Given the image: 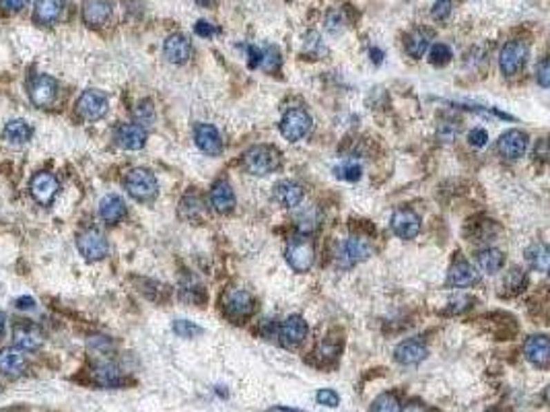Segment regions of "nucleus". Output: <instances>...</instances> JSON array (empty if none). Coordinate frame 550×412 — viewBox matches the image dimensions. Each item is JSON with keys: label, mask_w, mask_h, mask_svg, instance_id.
<instances>
[{"label": "nucleus", "mask_w": 550, "mask_h": 412, "mask_svg": "<svg viewBox=\"0 0 550 412\" xmlns=\"http://www.w3.org/2000/svg\"><path fill=\"white\" fill-rule=\"evenodd\" d=\"M244 165L254 175H268V173H273V171L278 169L280 155H278V150L273 148V146L260 144V146L250 148L244 155Z\"/></svg>", "instance_id": "nucleus-1"}, {"label": "nucleus", "mask_w": 550, "mask_h": 412, "mask_svg": "<svg viewBox=\"0 0 550 412\" xmlns=\"http://www.w3.org/2000/svg\"><path fill=\"white\" fill-rule=\"evenodd\" d=\"M284 258L295 273H307L315 260L313 242L309 237H293L286 246Z\"/></svg>", "instance_id": "nucleus-2"}, {"label": "nucleus", "mask_w": 550, "mask_h": 412, "mask_svg": "<svg viewBox=\"0 0 550 412\" xmlns=\"http://www.w3.org/2000/svg\"><path fill=\"white\" fill-rule=\"evenodd\" d=\"M528 43L526 41H522V39H511V41H507L505 46H503V50H501V58H499V66H501V70H503V75H507V77H513V75H518L522 68H524V64H526V60H528Z\"/></svg>", "instance_id": "nucleus-3"}, {"label": "nucleus", "mask_w": 550, "mask_h": 412, "mask_svg": "<svg viewBox=\"0 0 550 412\" xmlns=\"http://www.w3.org/2000/svg\"><path fill=\"white\" fill-rule=\"evenodd\" d=\"M124 186L128 190V194L137 200H148L157 194V179L155 175L148 171V169H132L126 179H124Z\"/></svg>", "instance_id": "nucleus-4"}, {"label": "nucleus", "mask_w": 550, "mask_h": 412, "mask_svg": "<svg viewBox=\"0 0 550 412\" xmlns=\"http://www.w3.org/2000/svg\"><path fill=\"white\" fill-rule=\"evenodd\" d=\"M309 130H311V118H309V114L305 110H288L282 116L280 133L286 140L297 142V140L307 137Z\"/></svg>", "instance_id": "nucleus-5"}, {"label": "nucleus", "mask_w": 550, "mask_h": 412, "mask_svg": "<svg viewBox=\"0 0 550 412\" xmlns=\"http://www.w3.org/2000/svg\"><path fill=\"white\" fill-rule=\"evenodd\" d=\"M77 246H79V252L89 260V262H95V260H101L108 256V239L97 231V229H87L79 235L77 239Z\"/></svg>", "instance_id": "nucleus-6"}, {"label": "nucleus", "mask_w": 550, "mask_h": 412, "mask_svg": "<svg viewBox=\"0 0 550 412\" xmlns=\"http://www.w3.org/2000/svg\"><path fill=\"white\" fill-rule=\"evenodd\" d=\"M223 309L233 320H244L254 311V299L242 288H231L223 295Z\"/></svg>", "instance_id": "nucleus-7"}, {"label": "nucleus", "mask_w": 550, "mask_h": 412, "mask_svg": "<svg viewBox=\"0 0 550 412\" xmlns=\"http://www.w3.org/2000/svg\"><path fill=\"white\" fill-rule=\"evenodd\" d=\"M58 83L50 75H37L29 85V97L37 108H50L56 101Z\"/></svg>", "instance_id": "nucleus-8"}, {"label": "nucleus", "mask_w": 550, "mask_h": 412, "mask_svg": "<svg viewBox=\"0 0 550 412\" xmlns=\"http://www.w3.org/2000/svg\"><path fill=\"white\" fill-rule=\"evenodd\" d=\"M77 110L85 120H99L106 116L108 112V97L101 91H85L79 101H77Z\"/></svg>", "instance_id": "nucleus-9"}, {"label": "nucleus", "mask_w": 550, "mask_h": 412, "mask_svg": "<svg viewBox=\"0 0 550 412\" xmlns=\"http://www.w3.org/2000/svg\"><path fill=\"white\" fill-rule=\"evenodd\" d=\"M58 190H60V184L56 175L50 171H39L31 179V194L39 204H50L54 196L58 194Z\"/></svg>", "instance_id": "nucleus-10"}, {"label": "nucleus", "mask_w": 550, "mask_h": 412, "mask_svg": "<svg viewBox=\"0 0 550 412\" xmlns=\"http://www.w3.org/2000/svg\"><path fill=\"white\" fill-rule=\"evenodd\" d=\"M371 256V246L361 237H348L340 248V264L342 266H355Z\"/></svg>", "instance_id": "nucleus-11"}, {"label": "nucleus", "mask_w": 550, "mask_h": 412, "mask_svg": "<svg viewBox=\"0 0 550 412\" xmlns=\"http://www.w3.org/2000/svg\"><path fill=\"white\" fill-rule=\"evenodd\" d=\"M392 229L402 239H413L420 231V219L411 208H400L392 215Z\"/></svg>", "instance_id": "nucleus-12"}, {"label": "nucleus", "mask_w": 550, "mask_h": 412, "mask_svg": "<svg viewBox=\"0 0 550 412\" xmlns=\"http://www.w3.org/2000/svg\"><path fill=\"white\" fill-rule=\"evenodd\" d=\"M27 369V357L19 346L0 349V371L8 377H19Z\"/></svg>", "instance_id": "nucleus-13"}, {"label": "nucleus", "mask_w": 550, "mask_h": 412, "mask_svg": "<svg viewBox=\"0 0 550 412\" xmlns=\"http://www.w3.org/2000/svg\"><path fill=\"white\" fill-rule=\"evenodd\" d=\"M12 336H14V344L19 349H25V351H33V349L41 346V342H43L39 328L35 324H31L29 320H21V324L14 326Z\"/></svg>", "instance_id": "nucleus-14"}, {"label": "nucleus", "mask_w": 550, "mask_h": 412, "mask_svg": "<svg viewBox=\"0 0 550 412\" xmlns=\"http://www.w3.org/2000/svg\"><path fill=\"white\" fill-rule=\"evenodd\" d=\"M524 355L530 363L538 365V367H547L550 359V344L549 338L542 334L530 336L524 344Z\"/></svg>", "instance_id": "nucleus-15"}, {"label": "nucleus", "mask_w": 550, "mask_h": 412, "mask_svg": "<svg viewBox=\"0 0 550 412\" xmlns=\"http://www.w3.org/2000/svg\"><path fill=\"white\" fill-rule=\"evenodd\" d=\"M190 52H192L190 41H188V37L181 35V33H173V35H169V37L165 39V43H163V54H165V58H167L169 62H173V64H184V62L190 58Z\"/></svg>", "instance_id": "nucleus-16"}, {"label": "nucleus", "mask_w": 550, "mask_h": 412, "mask_svg": "<svg viewBox=\"0 0 550 412\" xmlns=\"http://www.w3.org/2000/svg\"><path fill=\"white\" fill-rule=\"evenodd\" d=\"M112 17V4L108 0H85L83 2V21L91 27H101Z\"/></svg>", "instance_id": "nucleus-17"}, {"label": "nucleus", "mask_w": 550, "mask_h": 412, "mask_svg": "<svg viewBox=\"0 0 550 412\" xmlns=\"http://www.w3.org/2000/svg\"><path fill=\"white\" fill-rule=\"evenodd\" d=\"M394 357L402 365H418L420 361L426 359V346H424L422 340L411 338V340H404L402 344L396 346Z\"/></svg>", "instance_id": "nucleus-18"}, {"label": "nucleus", "mask_w": 550, "mask_h": 412, "mask_svg": "<svg viewBox=\"0 0 550 412\" xmlns=\"http://www.w3.org/2000/svg\"><path fill=\"white\" fill-rule=\"evenodd\" d=\"M278 336L284 344H299L305 340L307 336V324L301 315H291L286 317L282 324H280V330H278Z\"/></svg>", "instance_id": "nucleus-19"}, {"label": "nucleus", "mask_w": 550, "mask_h": 412, "mask_svg": "<svg viewBox=\"0 0 550 412\" xmlns=\"http://www.w3.org/2000/svg\"><path fill=\"white\" fill-rule=\"evenodd\" d=\"M194 140H196L198 148L204 150L206 155H219L223 150L221 135L210 124H198L196 126V133H194Z\"/></svg>", "instance_id": "nucleus-20"}, {"label": "nucleus", "mask_w": 550, "mask_h": 412, "mask_svg": "<svg viewBox=\"0 0 550 412\" xmlns=\"http://www.w3.org/2000/svg\"><path fill=\"white\" fill-rule=\"evenodd\" d=\"M528 148V137L522 130H509L499 138V150L507 159H520L524 157Z\"/></svg>", "instance_id": "nucleus-21"}, {"label": "nucleus", "mask_w": 550, "mask_h": 412, "mask_svg": "<svg viewBox=\"0 0 550 412\" xmlns=\"http://www.w3.org/2000/svg\"><path fill=\"white\" fill-rule=\"evenodd\" d=\"M275 198L286 208L299 206L303 200V188L293 179H282L275 186Z\"/></svg>", "instance_id": "nucleus-22"}, {"label": "nucleus", "mask_w": 550, "mask_h": 412, "mask_svg": "<svg viewBox=\"0 0 550 412\" xmlns=\"http://www.w3.org/2000/svg\"><path fill=\"white\" fill-rule=\"evenodd\" d=\"M118 144L126 150H138L146 142V130L140 124H124L118 128Z\"/></svg>", "instance_id": "nucleus-23"}, {"label": "nucleus", "mask_w": 550, "mask_h": 412, "mask_svg": "<svg viewBox=\"0 0 550 412\" xmlns=\"http://www.w3.org/2000/svg\"><path fill=\"white\" fill-rule=\"evenodd\" d=\"M210 202L215 206V210L219 213H229L235 204V194H233V188L229 182L221 179L213 186V192H210Z\"/></svg>", "instance_id": "nucleus-24"}, {"label": "nucleus", "mask_w": 550, "mask_h": 412, "mask_svg": "<svg viewBox=\"0 0 550 412\" xmlns=\"http://www.w3.org/2000/svg\"><path fill=\"white\" fill-rule=\"evenodd\" d=\"M99 215L106 223H118L126 217V204L120 196L110 194L99 202Z\"/></svg>", "instance_id": "nucleus-25"}, {"label": "nucleus", "mask_w": 550, "mask_h": 412, "mask_svg": "<svg viewBox=\"0 0 550 412\" xmlns=\"http://www.w3.org/2000/svg\"><path fill=\"white\" fill-rule=\"evenodd\" d=\"M62 8H64V0H35L33 14L37 23L50 25L62 14Z\"/></svg>", "instance_id": "nucleus-26"}, {"label": "nucleus", "mask_w": 550, "mask_h": 412, "mask_svg": "<svg viewBox=\"0 0 550 412\" xmlns=\"http://www.w3.org/2000/svg\"><path fill=\"white\" fill-rule=\"evenodd\" d=\"M447 280L449 284L453 286H470L478 280V275L476 271L468 264V262H455L451 268H449V275H447Z\"/></svg>", "instance_id": "nucleus-27"}, {"label": "nucleus", "mask_w": 550, "mask_h": 412, "mask_svg": "<svg viewBox=\"0 0 550 412\" xmlns=\"http://www.w3.org/2000/svg\"><path fill=\"white\" fill-rule=\"evenodd\" d=\"M505 264V254L501 250H484L478 254V266L487 275H495L503 268Z\"/></svg>", "instance_id": "nucleus-28"}, {"label": "nucleus", "mask_w": 550, "mask_h": 412, "mask_svg": "<svg viewBox=\"0 0 550 412\" xmlns=\"http://www.w3.org/2000/svg\"><path fill=\"white\" fill-rule=\"evenodd\" d=\"M33 135L31 126L25 122V120H10L6 126H4V138L14 142V144H23L27 142Z\"/></svg>", "instance_id": "nucleus-29"}, {"label": "nucleus", "mask_w": 550, "mask_h": 412, "mask_svg": "<svg viewBox=\"0 0 550 412\" xmlns=\"http://www.w3.org/2000/svg\"><path fill=\"white\" fill-rule=\"evenodd\" d=\"M528 260H530V264H532L536 271L547 273V271H549V260H550L549 248L542 246V244H536L534 248H530V252H528Z\"/></svg>", "instance_id": "nucleus-30"}, {"label": "nucleus", "mask_w": 550, "mask_h": 412, "mask_svg": "<svg viewBox=\"0 0 550 412\" xmlns=\"http://www.w3.org/2000/svg\"><path fill=\"white\" fill-rule=\"evenodd\" d=\"M95 375H97V382L101 386H106V388H114V386L120 384V371L114 365H101L95 371Z\"/></svg>", "instance_id": "nucleus-31"}, {"label": "nucleus", "mask_w": 550, "mask_h": 412, "mask_svg": "<svg viewBox=\"0 0 550 412\" xmlns=\"http://www.w3.org/2000/svg\"><path fill=\"white\" fill-rule=\"evenodd\" d=\"M426 48H429V37H426L424 33H420V31L413 33V35L409 37V41H406V52H409L413 58H420V56L426 52Z\"/></svg>", "instance_id": "nucleus-32"}, {"label": "nucleus", "mask_w": 550, "mask_h": 412, "mask_svg": "<svg viewBox=\"0 0 550 412\" xmlns=\"http://www.w3.org/2000/svg\"><path fill=\"white\" fill-rule=\"evenodd\" d=\"M361 173H363L361 165H359V163H353V161L342 163V165H338V167L334 169V175L340 177V179H346V182H357V179L361 177Z\"/></svg>", "instance_id": "nucleus-33"}, {"label": "nucleus", "mask_w": 550, "mask_h": 412, "mask_svg": "<svg viewBox=\"0 0 550 412\" xmlns=\"http://www.w3.org/2000/svg\"><path fill=\"white\" fill-rule=\"evenodd\" d=\"M400 402L394 394H382L373 402V412H400Z\"/></svg>", "instance_id": "nucleus-34"}, {"label": "nucleus", "mask_w": 550, "mask_h": 412, "mask_svg": "<svg viewBox=\"0 0 550 412\" xmlns=\"http://www.w3.org/2000/svg\"><path fill=\"white\" fill-rule=\"evenodd\" d=\"M173 332L181 338H194L198 334H202V328L196 326L194 322H186V320H175L173 322Z\"/></svg>", "instance_id": "nucleus-35"}, {"label": "nucleus", "mask_w": 550, "mask_h": 412, "mask_svg": "<svg viewBox=\"0 0 550 412\" xmlns=\"http://www.w3.org/2000/svg\"><path fill=\"white\" fill-rule=\"evenodd\" d=\"M451 60V50L445 46V43H435L431 48V62L437 64V66H443Z\"/></svg>", "instance_id": "nucleus-36"}, {"label": "nucleus", "mask_w": 550, "mask_h": 412, "mask_svg": "<svg viewBox=\"0 0 550 412\" xmlns=\"http://www.w3.org/2000/svg\"><path fill=\"white\" fill-rule=\"evenodd\" d=\"M315 398H317V402H320L322 406H326V409H336V406L340 404V396H338L334 390H320Z\"/></svg>", "instance_id": "nucleus-37"}, {"label": "nucleus", "mask_w": 550, "mask_h": 412, "mask_svg": "<svg viewBox=\"0 0 550 412\" xmlns=\"http://www.w3.org/2000/svg\"><path fill=\"white\" fill-rule=\"evenodd\" d=\"M433 17L435 19H445L449 12H451V0H435V4H433Z\"/></svg>", "instance_id": "nucleus-38"}, {"label": "nucleus", "mask_w": 550, "mask_h": 412, "mask_svg": "<svg viewBox=\"0 0 550 412\" xmlns=\"http://www.w3.org/2000/svg\"><path fill=\"white\" fill-rule=\"evenodd\" d=\"M194 31H196V35H200V37H213V35L219 33V27L210 25L208 21H198V23L194 25Z\"/></svg>", "instance_id": "nucleus-39"}, {"label": "nucleus", "mask_w": 550, "mask_h": 412, "mask_svg": "<svg viewBox=\"0 0 550 412\" xmlns=\"http://www.w3.org/2000/svg\"><path fill=\"white\" fill-rule=\"evenodd\" d=\"M468 140H470L474 146H484V144L489 142V135H487L484 128H474V130H470Z\"/></svg>", "instance_id": "nucleus-40"}, {"label": "nucleus", "mask_w": 550, "mask_h": 412, "mask_svg": "<svg viewBox=\"0 0 550 412\" xmlns=\"http://www.w3.org/2000/svg\"><path fill=\"white\" fill-rule=\"evenodd\" d=\"M27 2L29 0H0V8L6 12H17V10H23Z\"/></svg>", "instance_id": "nucleus-41"}, {"label": "nucleus", "mask_w": 550, "mask_h": 412, "mask_svg": "<svg viewBox=\"0 0 550 412\" xmlns=\"http://www.w3.org/2000/svg\"><path fill=\"white\" fill-rule=\"evenodd\" d=\"M538 83L542 87H549L550 85V64L549 60H542L540 66H538Z\"/></svg>", "instance_id": "nucleus-42"}, {"label": "nucleus", "mask_w": 550, "mask_h": 412, "mask_svg": "<svg viewBox=\"0 0 550 412\" xmlns=\"http://www.w3.org/2000/svg\"><path fill=\"white\" fill-rule=\"evenodd\" d=\"M248 54H250V68H258V66L262 64V60H264L262 52H260L258 48L250 46V48H248Z\"/></svg>", "instance_id": "nucleus-43"}, {"label": "nucleus", "mask_w": 550, "mask_h": 412, "mask_svg": "<svg viewBox=\"0 0 550 412\" xmlns=\"http://www.w3.org/2000/svg\"><path fill=\"white\" fill-rule=\"evenodd\" d=\"M14 303H17V307H19V309H31V307L35 305L33 297H19Z\"/></svg>", "instance_id": "nucleus-44"}, {"label": "nucleus", "mask_w": 550, "mask_h": 412, "mask_svg": "<svg viewBox=\"0 0 550 412\" xmlns=\"http://www.w3.org/2000/svg\"><path fill=\"white\" fill-rule=\"evenodd\" d=\"M268 412H303V411H297V409H288V406H275V409H268Z\"/></svg>", "instance_id": "nucleus-45"}, {"label": "nucleus", "mask_w": 550, "mask_h": 412, "mask_svg": "<svg viewBox=\"0 0 550 412\" xmlns=\"http://www.w3.org/2000/svg\"><path fill=\"white\" fill-rule=\"evenodd\" d=\"M400 412H426V411H424V409H422L420 404H409V406H406L404 411H400Z\"/></svg>", "instance_id": "nucleus-46"}, {"label": "nucleus", "mask_w": 550, "mask_h": 412, "mask_svg": "<svg viewBox=\"0 0 550 412\" xmlns=\"http://www.w3.org/2000/svg\"><path fill=\"white\" fill-rule=\"evenodd\" d=\"M371 56H373V62H375V64L382 62V52H380V50H371Z\"/></svg>", "instance_id": "nucleus-47"}, {"label": "nucleus", "mask_w": 550, "mask_h": 412, "mask_svg": "<svg viewBox=\"0 0 550 412\" xmlns=\"http://www.w3.org/2000/svg\"><path fill=\"white\" fill-rule=\"evenodd\" d=\"M4 320H6V317H4V313H0V336L4 334Z\"/></svg>", "instance_id": "nucleus-48"}, {"label": "nucleus", "mask_w": 550, "mask_h": 412, "mask_svg": "<svg viewBox=\"0 0 550 412\" xmlns=\"http://www.w3.org/2000/svg\"><path fill=\"white\" fill-rule=\"evenodd\" d=\"M198 2H210V0H198Z\"/></svg>", "instance_id": "nucleus-49"}]
</instances>
